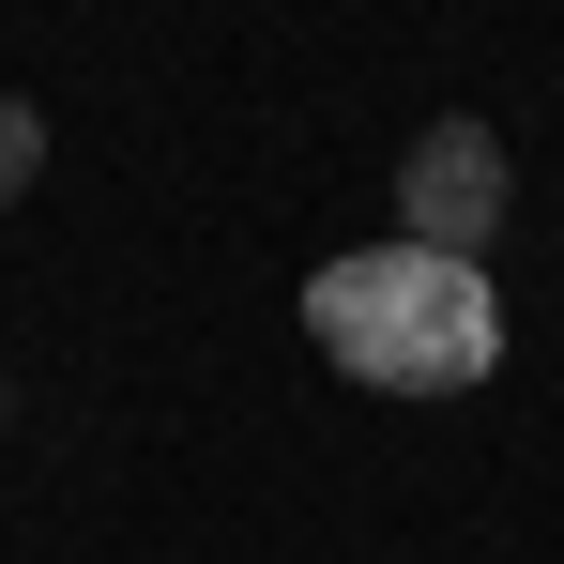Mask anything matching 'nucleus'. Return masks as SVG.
Returning <instances> with one entry per match:
<instances>
[{
	"label": "nucleus",
	"instance_id": "20e7f679",
	"mask_svg": "<svg viewBox=\"0 0 564 564\" xmlns=\"http://www.w3.org/2000/svg\"><path fill=\"white\" fill-rule=\"evenodd\" d=\"M0 427H15V367H0Z\"/></svg>",
	"mask_w": 564,
	"mask_h": 564
},
{
	"label": "nucleus",
	"instance_id": "f03ea898",
	"mask_svg": "<svg viewBox=\"0 0 564 564\" xmlns=\"http://www.w3.org/2000/svg\"><path fill=\"white\" fill-rule=\"evenodd\" d=\"M503 214H519V153H503V122H412V153H397V245H427V260H488L503 245Z\"/></svg>",
	"mask_w": 564,
	"mask_h": 564
},
{
	"label": "nucleus",
	"instance_id": "f257e3e1",
	"mask_svg": "<svg viewBox=\"0 0 564 564\" xmlns=\"http://www.w3.org/2000/svg\"><path fill=\"white\" fill-rule=\"evenodd\" d=\"M305 336H321V367H351L367 397H473L503 367V290H488V260L351 245V260L305 275Z\"/></svg>",
	"mask_w": 564,
	"mask_h": 564
},
{
	"label": "nucleus",
	"instance_id": "7ed1b4c3",
	"mask_svg": "<svg viewBox=\"0 0 564 564\" xmlns=\"http://www.w3.org/2000/svg\"><path fill=\"white\" fill-rule=\"evenodd\" d=\"M31 169H46V107H31V93H0V214L31 198Z\"/></svg>",
	"mask_w": 564,
	"mask_h": 564
}]
</instances>
